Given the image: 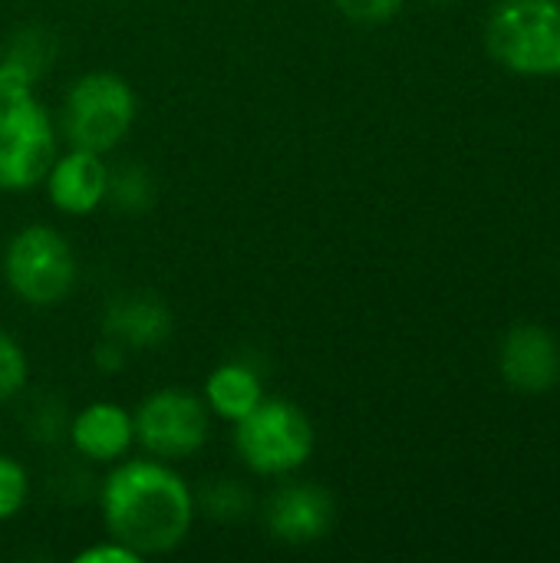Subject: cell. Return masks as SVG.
<instances>
[{"mask_svg": "<svg viewBox=\"0 0 560 563\" xmlns=\"http://www.w3.org/2000/svg\"><path fill=\"white\" fill-rule=\"evenodd\" d=\"M99 515L106 534L142 561L165 558L188 541L198 521V492L172 462L129 455L99 482Z\"/></svg>", "mask_w": 560, "mask_h": 563, "instance_id": "6da1fadb", "label": "cell"}, {"mask_svg": "<svg viewBox=\"0 0 560 563\" xmlns=\"http://www.w3.org/2000/svg\"><path fill=\"white\" fill-rule=\"evenodd\" d=\"M231 442L251 475L290 478L314 459L317 429L297 402L264 396L254 412L231 426Z\"/></svg>", "mask_w": 560, "mask_h": 563, "instance_id": "7a4b0ae2", "label": "cell"}, {"mask_svg": "<svg viewBox=\"0 0 560 563\" xmlns=\"http://www.w3.org/2000/svg\"><path fill=\"white\" fill-rule=\"evenodd\" d=\"M139 99L129 79L109 69H92L69 82L56 129L66 145L109 155L129 139Z\"/></svg>", "mask_w": 560, "mask_h": 563, "instance_id": "3957f363", "label": "cell"}, {"mask_svg": "<svg viewBox=\"0 0 560 563\" xmlns=\"http://www.w3.org/2000/svg\"><path fill=\"white\" fill-rule=\"evenodd\" d=\"M0 267L10 294L33 310L59 307L79 280L76 251L69 238L53 224H23L13 231Z\"/></svg>", "mask_w": 560, "mask_h": 563, "instance_id": "277c9868", "label": "cell"}, {"mask_svg": "<svg viewBox=\"0 0 560 563\" xmlns=\"http://www.w3.org/2000/svg\"><path fill=\"white\" fill-rule=\"evenodd\" d=\"M56 152L59 129L36 89L0 86V191L36 188Z\"/></svg>", "mask_w": 560, "mask_h": 563, "instance_id": "5b68a950", "label": "cell"}, {"mask_svg": "<svg viewBox=\"0 0 560 563\" xmlns=\"http://www.w3.org/2000/svg\"><path fill=\"white\" fill-rule=\"evenodd\" d=\"M485 46L518 76H560V0H498L485 20Z\"/></svg>", "mask_w": 560, "mask_h": 563, "instance_id": "8992f818", "label": "cell"}, {"mask_svg": "<svg viewBox=\"0 0 560 563\" xmlns=\"http://www.w3.org/2000/svg\"><path fill=\"white\" fill-rule=\"evenodd\" d=\"M211 435V412L188 389H155L135 409V445L158 462L195 459Z\"/></svg>", "mask_w": 560, "mask_h": 563, "instance_id": "52a82bcc", "label": "cell"}, {"mask_svg": "<svg viewBox=\"0 0 560 563\" xmlns=\"http://www.w3.org/2000/svg\"><path fill=\"white\" fill-rule=\"evenodd\" d=\"M337 518L333 498L314 482L281 478V485L264 501V525L277 544L307 548L330 534Z\"/></svg>", "mask_w": 560, "mask_h": 563, "instance_id": "ba28073f", "label": "cell"}, {"mask_svg": "<svg viewBox=\"0 0 560 563\" xmlns=\"http://www.w3.org/2000/svg\"><path fill=\"white\" fill-rule=\"evenodd\" d=\"M46 201L66 218H89L109 198V165L106 155L89 148H59L43 181Z\"/></svg>", "mask_w": 560, "mask_h": 563, "instance_id": "9c48e42d", "label": "cell"}, {"mask_svg": "<svg viewBox=\"0 0 560 563\" xmlns=\"http://www.w3.org/2000/svg\"><path fill=\"white\" fill-rule=\"evenodd\" d=\"M69 449L89 465H116L135 449V412L112 399H96L69 416Z\"/></svg>", "mask_w": 560, "mask_h": 563, "instance_id": "30bf717a", "label": "cell"}, {"mask_svg": "<svg viewBox=\"0 0 560 563\" xmlns=\"http://www.w3.org/2000/svg\"><path fill=\"white\" fill-rule=\"evenodd\" d=\"M502 379L528 396H541L560 383V343L541 323H515L498 346Z\"/></svg>", "mask_w": 560, "mask_h": 563, "instance_id": "8fae6325", "label": "cell"}, {"mask_svg": "<svg viewBox=\"0 0 560 563\" xmlns=\"http://www.w3.org/2000/svg\"><path fill=\"white\" fill-rule=\"evenodd\" d=\"M102 336L119 340L125 350H155L172 336V310L155 294H122L106 303Z\"/></svg>", "mask_w": 560, "mask_h": 563, "instance_id": "7c38bea8", "label": "cell"}, {"mask_svg": "<svg viewBox=\"0 0 560 563\" xmlns=\"http://www.w3.org/2000/svg\"><path fill=\"white\" fill-rule=\"evenodd\" d=\"M264 396H267L264 379L248 360H228V363L215 366L201 389V399H205L211 419H221L228 426H234L248 412H254L264 402Z\"/></svg>", "mask_w": 560, "mask_h": 563, "instance_id": "4fadbf2b", "label": "cell"}, {"mask_svg": "<svg viewBox=\"0 0 560 563\" xmlns=\"http://www.w3.org/2000/svg\"><path fill=\"white\" fill-rule=\"evenodd\" d=\"M56 56V36L36 23L20 26L0 49V86L36 89Z\"/></svg>", "mask_w": 560, "mask_h": 563, "instance_id": "5bb4252c", "label": "cell"}, {"mask_svg": "<svg viewBox=\"0 0 560 563\" xmlns=\"http://www.w3.org/2000/svg\"><path fill=\"white\" fill-rule=\"evenodd\" d=\"M152 175L145 172V165H119V168H109V198L119 211L125 214H139L152 205Z\"/></svg>", "mask_w": 560, "mask_h": 563, "instance_id": "9a60e30c", "label": "cell"}, {"mask_svg": "<svg viewBox=\"0 0 560 563\" xmlns=\"http://www.w3.org/2000/svg\"><path fill=\"white\" fill-rule=\"evenodd\" d=\"M201 511L215 521H241L251 511V495L241 482H211V488L198 492V515Z\"/></svg>", "mask_w": 560, "mask_h": 563, "instance_id": "2e32d148", "label": "cell"}, {"mask_svg": "<svg viewBox=\"0 0 560 563\" xmlns=\"http://www.w3.org/2000/svg\"><path fill=\"white\" fill-rule=\"evenodd\" d=\"M30 492H33V482H30L26 465L20 459H13V455L0 452V525L23 515V508L30 501Z\"/></svg>", "mask_w": 560, "mask_h": 563, "instance_id": "e0dca14e", "label": "cell"}, {"mask_svg": "<svg viewBox=\"0 0 560 563\" xmlns=\"http://www.w3.org/2000/svg\"><path fill=\"white\" fill-rule=\"evenodd\" d=\"M30 386V360L26 350L0 327V406L20 399Z\"/></svg>", "mask_w": 560, "mask_h": 563, "instance_id": "ac0fdd59", "label": "cell"}, {"mask_svg": "<svg viewBox=\"0 0 560 563\" xmlns=\"http://www.w3.org/2000/svg\"><path fill=\"white\" fill-rule=\"evenodd\" d=\"M406 0H333V7L353 20V23H363V26H376V23H389L399 10H403Z\"/></svg>", "mask_w": 560, "mask_h": 563, "instance_id": "d6986e66", "label": "cell"}, {"mask_svg": "<svg viewBox=\"0 0 560 563\" xmlns=\"http://www.w3.org/2000/svg\"><path fill=\"white\" fill-rule=\"evenodd\" d=\"M73 561L76 563H142V558L132 551V548H125L122 541H116V538H99V541H92L89 548H79L76 554H73Z\"/></svg>", "mask_w": 560, "mask_h": 563, "instance_id": "ffe728a7", "label": "cell"}, {"mask_svg": "<svg viewBox=\"0 0 560 563\" xmlns=\"http://www.w3.org/2000/svg\"><path fill=\"white\" fill-rule=\"evenodd\" d=\"M66 416L56 409V402H46L40 409H33L30 416V435L40 439V442H56L59 435H66Z\"/></svg>", "mask_w": 560, "mask_h": 563, "instance_id": "44dd1931", "label": "cell"}, {"mask_svg": "<svg viewBox=\"0 0 560 563\" xmlns=\"http://www.w3.org/2000/svg\"><path fill=\"white\" fill-rule=\"evenodd\" d=\"M129 356H132V350H125L119 340H112V336H102L99 343H96V350H92V363L99 366V373H122L125 366H129Z\"/></svg>", "mask_w": 560, "mask_h": 563, "instance_id": "7402d4cb", "label": "cell"}, {"mask_svg": "<svg viewBox=\"0 0 560 563\" xmlns=\"http://www.w3.org/2000/svg\"><path fill=\"white\" fill-rule=\"evenodd\" d=\"M429 3H436V7H446V3H452V0H429Z\"/></svg>", "mask_w": 560, "mask_h": 563, "instance_id": "603a6c76", "label": "cell"}]
</instances>
